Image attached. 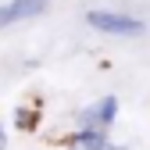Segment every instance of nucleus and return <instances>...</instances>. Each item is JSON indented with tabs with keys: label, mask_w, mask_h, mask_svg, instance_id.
Here are the masks:
<instances>
[{
	"label": "nucleus",
	"mask_w": 150,
	"mask_h": 150,
	"mask_svg": "<svg viewBox=\"0 0 150 150\" xmlns=\"http://www.w3.org/2000/svg\"><path fill=\"white\" fill-rule=\"evenodd\" d=\"M71 150H125V146H115V143H107L104 132H75L68 139Z\"/></svg>",
	"instance_id": "obj_4"
},
{
	"label": "nucleus",
	"mask_w": 150,
	"mask_h": 150,
	"mask_svg": "<svg viewBox=\"0 0 150 150\" xmlns=\"http://www.w3.org/2000/svg\"><path fill=\"white\" fill-rule=\"evenodd\" d=\"M43 11H47V0H11V4H0V29L29 22V18L43 14Z\"/></svg>",
	"instance_id": "obj_3"
},
{
	"label": "nucleus",
	"mask_w": 150,
	"mask_h": 150,
	"mask_svg": "<svg viewBox=\"0 0 150 150\" xmlns=\"http://www.w3.org/2000/svg\"><path fill=\"white\" fill-rule=\"evenodd\" d=\"M7 146V136H4V125H0V150Z\"/></svg>",
	"instance_id": "obj_6"
},
{
	"label": "nucleus",
	"mask_w": 150,
	"mask_h": 150,
	"mask_svg": "<svg viewBox=\"0 0 150 150\" xmlns=\"http://www.w3.org/2000/svg\"><path fill=\"white\" fill-rule=\"evenodd\" d=\"M86 22L100 32H111V36H139L143 32V22L132 14H118V11H89Z\"/></svg>",
	"instance_id": "obj_1"
},
{
	"label": "nucleus",
	"mask_w": 150,
	"mask_h": 150,
	"mask_svg": "<svg viewBox=\"0 0 150 150\" xmlns=\"http://www.w3.org/2000/svg\"><path fill=\"white\" fill-rule=\"evenodd\" d=\"M115 115H118V100L104 97V100H97L93 107H86L79 115V125H82V132H107V125L115 122Z\"/></svg>",
	"instance_id": "obj_2"
},
{
	"label": "nucleus",
	"mask_w": 150,
	"mask_h": 150,
	"mask_svg": "<svg viewBox=\"0 0 150 150\" xmlns=\"http://www.w3.org/2000/svg\"><path fill=\"white\" fill-rule=\"evenodd\" d=\"M14 122H18V129H25V132H29V129H36L40 115H36L32 107H18V111H14Z\"/></svg>",
	"instance_id": "obj_5"
}]
</instances>
